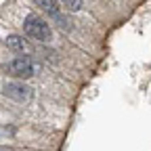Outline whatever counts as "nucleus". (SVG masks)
Returning a JSON list of instances; mask_svg holds the SVG:
<instances>
[{"label": "nucleus", "mask_w": 151, "mask_h": 151, "mask_svg": "<svg viewBox=\"0 0 151 151\" xmlns=\"http://www.w3.org/2000/svg\"><path fill=\"white\" fill-rule=\"evenodd\" d=\"M4 42H6V48H11L13 52H21V55H23V52L29 48L27 40H25L23 36H19V34H11Z\"/></svg>", "instance_id": "4"}, {"label": "nucleus", "mask_w": 151, "mask_h": 151, "mask_svg": "<svg viewBox=\"0 0 151 151\" xmlns=\"http://www.w3.org/2000/svg\"><path fill=\"white\" fill-rule=\"evenodd\" d=\"M2 94L17 101V103H29L32 97H34V90L29 86H25L23 82H9V84H4Z\"/></svg>", "instance_id": "3"}, {"label": "nucleus", "mask_w": 151, "mask_h": 151, "mask_svg": "<svg viewBox=\"0 0 151 151\" xmlns=\"http://www.w3.org/2000/svg\"><path fill=\"white\" fill-rule=\"evenodd\" d=\"M4 71L13 78H21V80H27L34 76V63L29 57H15L13 61H9L4 65Z\"/></svg>", "instance_id": "2"}, {"label": "nucleus", "mask_w": 151, "mask_h": 151, "mask_svg": "<svg viewBox=\"0 0 151 151\" xmlns=\"http://www.w3.org/2000/svg\"><path fill=\"white\" fill-rule=\"evenodd\" d=\"M23 32H25L27 38L38 40V42H50V40H52V29H50V25L44 21L40 15H34V13L25 17Z\"/></svg>", "instance_id": "1"}, {"label": "nucleus", "mask_w": 151, "mask_h": 151, "mask_svg": "<svg viewBox=\"0 0 151 151\" xmlns=\"http://www.w3.org/2000/svg\"><path fill=\"white\" fill-rule=\"evenodd\" d=\"M59 4H61L63 9H67L69 13H78V11H82V6H84L82 0H59Z\"/></svg>", "instance_id": "6"}, {"label": "nucleus", "mask_w": 151, "mask_h": 151, "mask_svg": "<svg viewBox=\"0 0 151 151\" xmlns=\"http://www.w3.org/2000/svg\"><path fill=\"white\" fill-rule=\"evenodd\" d=\"M36 2V6H40L44 13H48L50 17H57V15H61L59 13V9H61V4H59V0H34Z\"/></svg>", "instance_id": "5"}, {"label": "nucleus", "mask_w": 151, "mask_h": 151, "mask_svg": "<svg viewBox=\"0 0 151 151\" xmlns=\"http://www.w3.org/2000/svg\"><path fill=\"white\" fill-rule=\"evenodd\" d=\"M0 151H13L11 147H0Z\"/></svg>", "instance_id": "7"}]
</instances>
